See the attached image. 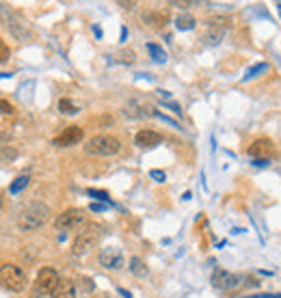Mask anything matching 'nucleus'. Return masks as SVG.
<instances>
[{
	"label": "nucleus",
	"instance_id": "f257e3e1",
	"mask_svg": "<svg viewBox=\"0 0 281 298\" xmlns=\"http://www.w3.org/2000/svg\"><path fill=\"white\" fill-rule=\"evenodd\" d=\"M50 218V208L41 201H30L20 210L18 214V227L22 231H35Z\"/></svg>",
	"mask_w": 281,
	"mask_h": 298
},
{
	"label": "nucleus",
	"instance_id": "f03ea898",
	"mask_svg": "<svg viewBox=\"0 0 281 298\" xmlns=\"http://www.w3.org/2000/svg\"><path fill=\"white\" fill-rule=\"evenodd\" d=\"M0 20L4 22L7 30L15 37V39H20V41L32 39V28H30L28 20H26L20 11L11 9L9 4H0Z\"/></svg>",
	"mask_w": 281,
	"mask_h": 298
},
{
	"label": "nucleus",
	"instance_id": "7ed1b4c3",
	"mask_svg": "<svg viewBox=\"0 0 281 298\" xmlns=\"http://www.w3.org/2000/svg\"><path fill=\"white\" fill-rule=\"evenodd\" d=\"M28 283L26 272L15 264H2L0 266V285L11 292H22Z\"/></svg>",
	"mask_w": 281,
	"mask_h": 298
},
{
	"label": "nucleus",
	"instance_id": "20e7f679",
	"mask_svg": "<svg viewBox=\"0 0 281 298\" xmlns=\"http://www.w3.org/2000/svg\"><path fill=\"white\" fill-rule=\"evenodd\" d=\"M86 154L93 156H115L119 149H121V143L115 136H108V134H100V136H93L86 140L84 145Z\"/></svg>",
	"mask_w": 281,
	"mask_h": 298
},
{
	"label": "nucleus",
	"instance_id": "39448f33",
	"mask_svg": "<svg viewBox=\"0 0 281 298\" xmlns=\"http://www.w3.org/2000/svg\"><path fill=\"white\" fill-rule=\"evenodd\" d=\"M97 238H100V227H97V225H89L84 231H80V236L74 240L72 253H74V255H84V253L97 242Z\"/></svg>",
	"mask_w": 281,
	"mask_h": 298
},
{
	"label": "nucleus",
	"instance_id": "423d86ee",
	"mask_svg": "<svg viewBox=\"0 0 281 298\" xmlns=\"http://www.w3.org/2000/svg\"><path fill=\"white\" fill-rule=\"evenodd\" d=\"M84 223V214L83 210L78 208H69L61 212L56 216V220H54V227H56L58 231H69V229H76V227H80Z\"/></svg>",
	"mask_w": 281,
	"mask_h": 298
},
{
	"label": "nucleus",
	"instance_id": "0eeeda50",
	"mask_svg": "<svg viewBox=\"0 0 281 298\" xmlns=\"http://www.w3.org/2000/svg\"><path fill=\"white\" fill-rule=\"evenodd\" d=\"M212 285L221 292H227V290H236L240 285V277L229 270H223V268H216L212 272Z\"/></svg>",
	"mask_w": 281,
	"mask_h": 298
},
{
	"label": "nucleus",
	"instance_id": "6e6552de",
	"mask_svg": "<svg viewBox=\"0 0 281 298\" xmlns=\"http://www.w3.org/2000/svg\"><path fill=\"white\" fill-rule=\"evenodd\" d=\"M83 136H84L83 128H80V126H69V128H65L63 132L52 140V145H54V147H72V145L80 143Z\"/></svg>",
	"mask_w": 281,
	"mask_h": 298
},
{
	"label": "nucleus",
	"instance_id": "1a4fd4ad",
	"mask_svg": "<svg viewBox=\"0 0 281 298\" xmlns=\"http://www.w3.org/2000/svg\"><path fill=\"white\" fill-rule=\"evenodd\" d=\"M100 264L104 268H111V270H119L123 266V253L121 248L117 246H106L100 251Z\"/></svg>",
	"mask_w": 281,
	"mask_h": 298
},
{
	"label": "nucleus",
	"instance_id": "9d476101",
	"mask_svg": "<svg viewBox=\"0 0 281 298\" xmlns=\"http://www.w3.org/2000/svg\"><path fill=\"white\" fill-rule=\"evenodd\" d=\"M58 272L54 268H41L39 274H37V290L43 292V294H52V290L56 288L58 283Z\"/></svg>",
	"mask_w": 281,
	"mask_h": 298
},
{
	"label": "nucleus",
	"instance_id": "9b49d317",
	"mask_svg": "<svg viewBox=\"0 0 281 298\" xmlns=\"http://www.w3.org/2000/svg\"><path fill=\"white\" fill-rule=\"evenodd\" d=\"M123 115H128L132 119H143V117H156V110L151 106L143 104V102L132 100V102H128V104L123 106Z\"/></svg>",
	"mask_w": 281,
	"mask_h": 298
},
{
	"label": "nucleus",
	"instance_id": "f8f14e48",
	"mask_svg": "<svg viewBox=\"0 0 281 298\" xmlns=\"http://www.w3.org/2000/svg\"><path fill=\"white\" fill-rule=\"evenodd\" d=\"M225 32H227L225 22H210L208 32H205V41H208L210 46H216V43H221V41H223Z\"/></svg>",
	"mask_w": 281,
	"mask_h": 298
},
{
	"label": "nucleus",
	"instance_id": "ddd939ff",
	"mask_svg": "<svg viewBox=\"0 0 281 298\" xmlns=\"http://www.w3.org/2000/svg\"><path fill=\"white\" fill-rule=\"evenodd\" d=\"M162 136L158 132H154V130H140L137 134V138H134V143L139 145V147H156V145H160Z\"/></svg>",
	"mask_w": 281,
	"mask_h": 298
},
{
	"label": "nucleus",
	"instance_id": "4468645a",
	"mask_svg": "<svg viewBox=\"0 0 281 298\" xmlns=\"http://www.w3.org/2000/svg\"><path fill=\"white\" fill-rule=\"evenodd\" d=\"M52 298H76V285H74V281H69V279H58V283H56V288L52 290Z\"/></svg>",
	"mask_w": 281,
	"mask_h": 298
},
{
	"label": "nucleus",
	"instance_id": "2eb2a0df",
	"mask_svg": "<svg viewBox=\"0 0 281 298\" xmlns=\"http://www.w3.org/2000/svg\"><path fill=\"white\" fill-rule=\"evenodd\" d=\"M273 151V143L266 138H262V140H255V143L249 147V154L253 156V158H268V154Z\"/></svg>",
	"mask_w": 281,
	"mask_h": 298
},
{
	"label": "nucleus",
	"instance_id": "dca6fc26",
	"mask_svg": "<svg viewBox=\"0 0 281 298\" xmlns=\"http://www.w3.org/2000/svg\"><path fill=\"white\" fill-rule=\"evenodd\" d=\"M195 24H197V22H195V18L191 13H180L175 18V28L177 30H193Z\"/></svg>",
	"mask_w": 281,
	"mask_h": 298
},
{
	"label": "nucleus",
	"instance_id": "f3484780",
	"mask_svg": "<svg viewBox=\"0 0 281 298\" xmlns=\"http://www.w3.org/2000/svg\"><path fill=\"white\" fill-rule=\"evenodd\" d=\"M147 52L151 54V58H154L156 63H167V52L162 50V48L158 46V43H147Z\"/></svg>",
	"mask_w": 281,
	"mask_h": 298
},
{
	"label": "nucleus",
	"instance_id": "a211bd4d",
	"mask_svg": "<svg viewBox=\"0 0 281 298\" xmlns=\"http://www.w3.org/2000/svg\"><path fill=\"white\" fill-rule=\"evenodd\" d=\"M143 20L147 22L151 26H162L167 22V15L165 13H156V11H147V13H143Z\"/></svg>",
	"mask_w": 281,
	"mask_h": 298
},
{
	"label": "nucleus",
	"instance_id": "6ab92c4d",
	"mask_svg": "<svg viewBox=\"0 0 281 298\" xmlns=\"http://www.w3.org/2000/svg\"><path fill=\"white\" fill-rule=\"evenodd\" d=\"M15 158H18V149L7 147V145L0 147V164H9V162H13Z\"/></svg>",
	"mask_w": 281,
	"mask_h": 298
},
{
	"label": "nucleus",
	"instance_id": "aec40b11",
	"mask_svg": "<svg viewBox=\"0 0 281 298\" xmlns=\"http://www.w3.org/2000/svg\"><path fill=\"white\" fill-rule=\"evenodd\" d=\"M28 182H30V177H28V175H20V177H15V182L9 186V192H11V194L22 192L26 186H28Z\"/></svg>",
	"mask_w": 281,
	"mask_h": 298
},
{
	"label": "nucleus",
	"instance_id": "412c9836",
	"mask_svg": "<svg viewBox=\"0 0 281 298\" xmlns=\"http://www.w3.org/2000/svg\"><path fill=\"white\" fill-rule=\"evenodd\" d=\"M130 270H132L137 277H145V274H147V266L143 264V259H140V257H132V259H130Z\"/></svg>",
	"mask_w": 281,
	"mask_h": 298
},
{
	"label": "nucleus",
	"instance_id": "4be33fe9",
	"mask_svg": "<svg viewBox=\"0 0 281 298\" xmlns=\"http://www.w3.org/2000/svg\"><path fill=\"white\" fill-rule=\"evenodd\" d=\"M264 72H268V65H266V63H257V65H253V67H249V69H247L245 80H251V78H255V76L264 74Z\"/></svg>",
	"mask_w": 281,
	"mask_h": 298
},
{
	"label": "nucleus",
	"instance_id": "5701e85b",
	"mask_svg": "<svg viewBox=\"0 0 281 298\" xmlns=\"http://www.w3.org/2000/svg\"><path fill=\"white\" fill-rule=\"evenodd\" d=\"M86 194H89V197H93V199H97V201L106 203V205H112L111 197H108V194H106L104 190H93V188H89V190H86Z\"/></svg>",
	"mask_w": 281,
	"mask_h": 298
},
{
	"label": "nucleus",
	"instance_id": "b1692460",
	"mask_svg": "<svg viewBox=\"0 0 281 298\" xmlns=\"http://www.w3.org/2000/svg\"><path fill=\"white\" fill-rule=\"evenodd\" d=\"M58 110H61L63 115H76L78 108H76V104H72L69 100H61V102H58Z\"/></svg>",
	"mask_w": 281,
	"mask_h": 298
},
{
	"label": "nucleus",
	"instance_id": "393cba45",
	"mask_svg": "<svg viewBox=\"0 0 281 298\" xmlns=\"http://www.w3.org/2000/svg\"><path fill=\"white\" fill-rule=\"evenodd\" d=\"M9 56H11L9 46L2 41V37H0V63H7V61H9Z\"/></svg>",
	"mask_w": 281,
	"mask_h": 298
},
{
	"label": "nucleus",
	"instance_id": "a878e982",
	"mask_svg": "<svg viewBox=\"0 0 281 298\" xmlns=\"http://www.w3.org/2000/svg\"><path fill=\"white\" fill-rule=\"evenodd\" d=\"M149 177H151L154 182H158V184L167 182V173H165V171H160V169H151V171H149Z\"/></svg>",
	"mask_w": 281,
	"mask_h": 298
},
{
	"label": "nucleus",
	"instance_id": "bb28decb",
	"mask_svg": "<svg viewBox=\"0 0 281 298\" xmlns=\"http://www.w3.org/2000/svg\"><path fill=\"white\" fill-rule=\"evenodd\" d=\"M13 112H15V108H13L11 102L0 100V115H13Z\"/></svg>",
	"mask_w": 281,
	"mask_h": 298
},
{
	"label": "nucleus",
	"instance_id": "cd10ccee",
	"mask_svg": "<svg viewBox=\"0 0 281 298\" xmlns=\"http://www.w3.org/2000/svg\"><path fill=\"white\" fill-rule=\"evenodd\" d=\"M165 106L167 108H171L175 115H182V108H180V104H175V102H165Z\"/></svg>",
	"mask_w": 281,
	"mask_h": 298
},
{
	"label": "nucleus",
	"instance_id": "c85d7f7f",
	"mask_svg": "<svg viewBox=\"0 0 281 298\" xmlns=\"http://www.w3.org/2000/svg\"><path fill=\"white\" fill-rule=\"evenodd\" d=\"M251 164H253V166H268L270 160H268V158H253Z\"/></svg>",
	"mask_w": 281,
	"mask_h": 298
},
{
	"label": "nucleus",
	"instance_id": "c756f323",
	"mask_svg": "<svg viewBox=\"0 0 281 298\" xmlns=\"http://www.w3.org/2000/svg\"><path fill=\"white\" fill-rule=\"evenodd\" d=\"M89 208H91V212H102V210H106L108 205L106 203H91Z\"/></svg>",
	"mask_w": 281,
	"mask_h": 298
},
{
	"label": "nucleus",
	"instance_id": "7c9ffc66",
	"mask_svg": "<svg viewBox=\"0 0 281 298\" xmlns=\"http://www.w3.org/2000/svg\"><path fill=\"white\" fill-rule=\"evenodd\" d=\"M121 56H123V61H126V63H132L134 61V52H130V50H123Z\"/></svg>",
	"mask_w": 281,
	"mask_h": 298
},
{
	"label": "nucleus",
	"instance_id": "2f4dec72",
	"mask_svg": "<svg viewBox=\"0 0 281 298\" xmlns=\"http://www.w3.org/2000/svg\"><path fill=\"white\" fill-rule=\"evenodd\" d=\"M249 298H281V294H255V296H249Z\"/></svg>",
	"mask_w": 281,
	"mask_h": 298
},
{
	"label": "nucleus",
	"instance_id": "473e14b6",
	"mask_svg": "<svg viewBox=\"0 0 281 298\" xmlns=\"http://www.w3.org/2000/svg\"><path fill=\"white\" fill-rule=\"evenodd\" d=\"M9 138H11V132H4V130H2V132H0V145L7 143Z\"/></svg>",
	"mask_w": 281,
	"mask_h": 298
},
{
	"label": "nucleus",
	"instance_id": "72a5a7b5",
	"mask_svg": "<svg viewBox=\"0 0 281 298\" xmlns=\"http://www.w3.org/2000/svg\"><path fill=\"white\" fill-rule=\"evenodd\" d=\"M93 32H95V37H97V39H100V37H102V28H100V26H93Z\"/></svg>",
	"mask_w": 281,
	"mask_h": 298
},
{
	"label": "nucleus",
	"instance_id": "f704fd0d",
	"mask_svg": "<svg viewBox=\"0 0 281 298\" xmlns=\"http://www.w3.org/2000/svg\"><path fill=\"white\" fill-rule=\"evenodd\" d=\"M119 292H121V296H126V298H130V296H132V294H130L128 290H119Z\"/></svg>",
	"mask_w": 281,
	"mask_h": 298
},
{
	"label": "nucleus",
	"instance_id": "c9c22d12",
	"mask_svg": "<svg viewBox=\"0 0 281 298\" xmlns=\"http://www.w3.org/2000/svg\"><path fill=\"white\" fill-rule=\"evenodd\" d=\"M277 9H279V15H281V2H279V4H277Z\"/></svg>",
	"mask_w": 281,
	"mask_h": 298
},
{
	"label": "nucleus",
	"instance_id": "e433bc0d",
	"mask_svg": "<svg viewBox=\"0 0 281 298\" xmlns=\"http://www.w3.org/2000/svg\"><path fill=\"white\" fill-rule=\"evenodd\" d=\"M0 208H2V197H0Z\"/></svg>",
	"mask_w": 281,
	"mask_h": 298
}]
</instances>
